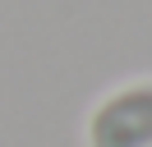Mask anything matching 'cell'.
Masks as SVG:
<instances>
[{
	"label": "cell",
	"mask_w": 152,
	"mask_h": 147,
	"mask_svg": "<svg viewBox=\"0 0 152 147\" xmlns=\"http://www.w3.org/2000/svg\"><path fill=\"white\" fill-rule=\"evenodd\" d=\"M88 147H152V78H124L97 97L83 124Z\"/></svg>",
	"instance_id": "obj_1"
}]
</instances>
